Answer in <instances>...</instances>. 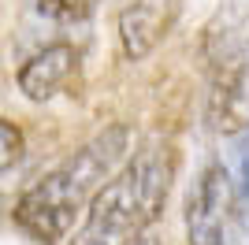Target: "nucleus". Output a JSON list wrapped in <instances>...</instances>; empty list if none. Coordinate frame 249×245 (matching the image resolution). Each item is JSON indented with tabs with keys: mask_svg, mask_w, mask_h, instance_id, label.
Wrapping results in <instances>:
<instances>
[{
	"mask_svg": "<svg viewBox=\"0 0 249 245\" xmlns=\"http://www.w3.org/2000/svg\"><path fill=\"white\" fill-rule=\"evenodd\" d=\"M182 15V0H130L119 11V45L126 60L153 56L175 30Z\"/></svg>",
	"mask_w": 249,
	"mask_h": 245,
	"instance_id": "obj_4",
	"label": "nucleus"
},
{
	"mask_svg": "<svg viewBox=\"0 0 249 245\" xmlns=\"http://www.w3.org/2000/svg\"><path fill=\"white\" fill-rule=\"evenodd\" d=\"M101 0H37V11L52 22H82Z\"/></svg>",
	"mask_w": 249,
	"mask_h": 245,
	"instance_id": "obj_6",
	"label": "nucleus"
},
{
	"mask_svg": "<svg viewBox=\"0 0 249 245\" xmlns=\"http://www.w3.org/2000/svg\"><path fill=\"white\" fill-rule=\"evenodd\" d=\"M238 193L223 163H208L186 197V242L190 245H234Z\"/></svg>",
	"mask_w": 249,
	"mask_h": 245,
	"instance_id": "obj_3",
	"label": "nucleus"
},
{
	"mask_svg": "<svg viewBox=\"0 0 249 245\" xmlns=\"http://www.w3.org/2000/svg\"><path fill=\"white\" fill-rule=\"evenodd\" d=\"M175 182V149L153 138L89 197L74 245H130L160 219Z\"/></svg>",
	"mask_w": 249,
	"mask_h": 245,
	"instance_id": "obj_2",
	"label": "nucleus"
},
{
	"mask_svg": "<svg viewBox=\"0 0 249 245\" xmlns=\"http://www.w3.org/2000/svg\"><path fill=\"white\" fill-rule=\"evenodd\" d=\"M130 245H156V238H149V230H145V234H142V238H134Z\"/></svg>",
	"mask_w": 249,
	"mask_h": 245,
	"instance_id": "obj_8",
	"label": "nucleus"
},
{
	"mask_svg": "<svg viewBox=\"0 0 249 245\" xmlns=\"http://www.w3.org/2000/svg\"><path fill=\"white\" fill-rule=\"evenodd\" d=\"M22 149H26L22 130L11 119H0V178H4V175L22 160Z\"/></svg>",
	"mask_w": 249,
	"mask_h": 245,
	"instance_id": "obj_7",
	"label": "nucleus"
},
{
	"mask_svg": "<svg viewBox=\"0 0 249 245\" xmlns=\"http://www.w3.org/2000/svg\"><path fill=\"white\" fill-rule=\"evenodd\" d=\"M126 156H130V126L112 122L101 134H93L60 167H52L45 178H37L19 197V204H15L19 230L41 245L63 242L71 234L74 219L86 212L89 197L119 171Z\"/></svg>",
	"mask_w": 249,
	"mask_h": 245,
	"instance_id": "obj_1",
	"label": "nucleus"
},
{
	"mask_svg": "<svg viewBox=\"0 0 249 245\" xmlns=\"http://www.w3.org/2000/svg\"><path fill=\"white\" fill-rule=\"evenodd\" d=\"M78 67V52L71 45H45L19 67V89L26 101H49L67 86V78Z\"/></svg>",
	"mask_w": 249,
	"mask_h": 245,
	"instance_id": "obj_5",
	"label": "nucleus"
}]
</instances>
